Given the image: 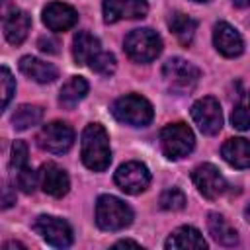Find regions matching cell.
Instances as JSON below:
<instances>
[{
  "instance_id": "1",
  "label": "cell",
  "mask_w": 250,
  "mask_h": 250,
  "mask_svg": "<svg viewBox=\"0 0 250 250\" xmlns=\"http://www.w3.org/2000/svg\"><path fill=\"white\" fill-rule=\"evenodd\" d=\"M80 156L86 168L94 172H104L111 162V148L107 131L100 123H90L82 131Z\"/></svg>"
},
{
  "instance_id": "2",
  "label": "cell",
  "mask_w": 250,
  "mask_h": 250,
  "mask_svg": "<svg viewBox=\"0 0 250 250\" xmlns=\"http://www.w3.org/2000/svg\"><path fill=\"white\" fill-rule=\"evenodd\" d=\"M96 223L102 230H123L133 223V209L115 195H100L96 201Z\"/></svg>"
},
{
  "instance_id": "3",
  "label": "cell",
  "mask_w": 250,
  "mask_h": 250,
  "mask_svg": "<svg viewBox=\"0 0 250 250\" xmlns=\"http://www.w3.org/2000/svg\"><path fill=\"white\" fill-rule=\"evenodd\" d=\"M111 113L117 121L125 125H133V127H145L154 117V109L150 102L137 94H127V96L117 98L111 105Z\"/></svg>"
},
{
  "instance_id": "4",
  "label": "cell",
  "mask_w": 250,
  "mask_h": 250,
  "mask_svg": "<svg viewBox=\"0 0 250 250\" xmlns=\"http://www.w3.org/2000/svg\"><path fill=\"white\" fill-rule=\"evenodd\" d=\"M162 51V39L156 31L143 27L133 29L125 37V53L135 62H150L154 61Z\"/></svg>"
},
{
  "instance_id": "5",
  "label": "cell",
  "mask_w": 250,
  "mask_h": 250,
  "mask_svg": "<svg viewBox=\"0 0 250 250\" xmlns=\"http://www.w3.org/2000/svg\"><path fill=\"white\" fill-rule=\"evenodd\" d=\"M162 78L172 92L188 94L199 82V68L180 57H172L162 66Z\"/></svg>"
},
{
  "instance_id": "6",
  "label": "cell",
  "mask_w": 250,
  "mask_h": 250,
  "mask_svg": "<svg viewBox=\"0 0 250 250\" xmlns=\"http://www.w3.org/2000/svg\"><path fill=\"white\" fill-rule=\"evenodd\" d=\"M160 146L166 158L180 160L188 156L195 146L193 131L186 123H170L160 131Z\"/></svg>"
},
{
  "instance_id": "7",
  "label": "cell",
  "mask_w": 250,
  "mask_h": 250,
  "mask_svg": "<svg viewBox=\"0 0 250 250\" xmlns=\"http://www.w3.org/2000/svg\"><path fill=\"white\" fill-rule=\"evenodd\" d=\"M72 143H74V131L64 121H51L37 135V145L43 150L53 152V154L66 152L72 146Z\"/></svg>"
},
{
  "instance_id": "8",
  "label": "cell",
  "mask_w": 250,
  "mask_h": 250,
  "mask_svg": "<svg viewBox=\"0 0 250 250\" xmlns=\"http://www.w3.org/2000/svg\"><path fill=\"white\" fill-rule=\"evenodd\" d=\"M33 230L41 234V238L55 246V248H66L72 244V229L66 221L51 215H39L33 223Z\"/></svg>"
},
{
  "instance_id": "9",
  "label": "cell",
  "mask_w": 250,
  "mask_h": 250,
  "mask_svg": "<svg viewBox=\"0 0 250 250\" xmlns=\"http://www.w3.org/2000/svg\"><path fill=\"white\" fill-rule=\"evenodd\" d=\"M191 117L203 135H217L223 127V111L213 96H205L191 105Z\"/></svg>"
},
{
  "instance_id": "10",
  "label": "cell",
  "mask_w": 250,
  "mask_h": 250,
  "mask_svg": "<svg viewBox=\"0 0 250 250\" xmlns=\"http://www.w3.org/2000/svg\"><path fill=\"white\" fill-rule=\"evenodd\" d=\"M115 184L121 191L125 193H131V195H137L141 191H145L150 184V172L145 164L141 162H125L117 168L115 172Z\"/></svg>"
},
{
  "instance_id": "11",
  "label": "cell",
  "mask_w": 250,
  "mask_h": 250,
  "mask_svg": "<svg viewBox=\"0 0 250 250\" xmlns=\"http://www.w3.org/2000/svg\"><path fill=\"white\" fill-rule=\"evenodd\" d=\"M2 27H4L6 39L12 45H20L27 37V31L31 27V20L23 10L4 2L2 4Z\"/></svg>"
},
{
  "instance_id": "12",
  "label": "cell",
  "mask_w": 250,
  "mask_h": 250,
  "mask_svg": "<svg viewBox=\"0 0 250 250\" xmlns=\"http://www.w3.org/2000/svg\"><path fill=\"white\" fill-rule=\"evenodd\" d=\"M104 20L115 23L119 20H139L148 12L146 0H104L102 4Z\"/></svg>"
},
{
  "instance_id": "13",
  "label": "cell",
  "mask_w": 250,
  "mask_h": 250,
  "mask_svg": "<svg viewBox=\"0 0 250 250\" xmlns=\"http://www.w3.org/2000/svg\"><path fill=\"white\" fill-rule=\"evenodd\" d=\"M191 180H193L197 191H199L203 197H207V199H217V197L225 191V188H227L223 174H221L213 164H207V162H205V164H199V166L193 170Z\"/></svg>"
},
{
  "instance_id": "14",
  "label": "cell",
  "mask_w": 250,
  "mask_h": 250,
  "mask_svg": "<svg viewBox=\"0 0 250 250\" xmlns=\"http://www.w3.org/2000/svg\"><path fill=\"white\" fill-rule=\"evenodd\" d=\"M213 43L217 47V51L223 57H238L244 51V41L240 37V33L227 21H219L213 27Z\"/></svg>"
},
{
  "instance_id": "15",
  "label": "cell",
  "mask_w": 250,
  "mask_h": 250,
  "mask_svg": "<svg viewBox=\"0 0 250 250\" xmlns=\"http://www.w3.org/2000/svg\"><path fill=\"white\" fill-rule=\"evenodd\" d=\"M39 186L45 193L53 197H62L70 188V180L61 166H57L55 162H47L39 170Z\"/></svg>"
},
{
  "instance_id": "16",
  "label": "cell",
  "mask_w": 250,
  "mask_h": 250,
  "mask_svg": "<svg viewBox=\"0 0 250 250\" xmlns=\"http://www.w3.org/2000/svg\"><path fill=\"white\" fill-rule=\"evenodd\" d=\"M78 21V14L74 8L62 2H51L43 10V23L51 31H66L74 27Z\"/></svg>"
},
{
  "instance_id": "17",
  "label": "cell",
  "mask_w": 250,
  "mask_h": 250,
  "mask_svg": "<svg viewBox=\"0 0 250 250\" xmlns=\"http://www.w3.org/2000/svg\"><path fill=\"white\" fill-rule=\"evenodd\" d=\"M20 70H21L25 76H29L31 80L39 82V84H49V82H55V80L59 78L57 66H53L51 62H45V61H41V59H37V57H31V55L21 57V61H20Z\"/></svg>"
},
{
  "instance_id": "18",
  "label": "cell",
  "mask_w": 250,
  "mask_h": 250,
  "mask_svg": "<svg viewBox=\"0 0 250 250\" xmlns=\"http://www.w3.org/2000/svg\"><path fill=\"white\" fill-rule=\"evenodd\" d=\"M221 154L232 168H248L250 166V141L242 137L229 139L221 146Z\"/></svg>"
},
{
  "instance_id": "19",
  "label": "cell",
  "mask_w": 250,
  "mask_h": 250,
  "mask_svg": "<svg viewBox=\"0 0 250 250\" xmlns=\"http://www.w3.org/2000/svg\"><path fill=\"white\" fill-rule=\"evenodd\" d=\"M100 39L88 31H78L72 39V57L76 64H90V61L100 53Z\"/></svg>"
},
{
  "instance_id": "20",
  "label": "cell",
  "mask_w": 250,
  "mask_h": 250,
  "mask_svg": "<svg viewBox=\"0 0 250 250\" xmlns=\"http://www.w3.org/2000/svg\"><path fill=\"white\" fill-rule=\"evenodd\" d=\"M166 248H207V242L197 229L180 227L168 236Z\"/></svg>"
},
{
  "instance_id": "21",
  "label": "cell",
  "mask_w": 250,
  "mask_h": 250,
  "mask_svg": "<svg viewBox=\"0 0 250 250\" xmlns=\"http://www.w3.org/2000/svg\"><path fill=\"white\" fill-rule=\"evenodd\" d=\"M88 94V82L82 76H72L68 82L62 84L59 94V104L66 109H72L80 100H84Z\"/></svg>"
},
{
  "instance_id": "22",
  "label": "cell",
  "mask_w": 250,
  "mask_h": 250,
  "mask_svg": "<svg viewBox=\"0 0 250 250\" xmlns=\"http://www.w3.org/2000/svg\"><path fill=\"white\" fill-rule=\"evenodd\" d=\"M207 227H209V232L211 236L223 244V246H234L238 242V234L236 230L227 223V219L219 213H211L209 215V221H207Z\"/></svg>"
},
{
  "instance_id": "23",
  "label": "cell",
  "mask_w": 250,
  "mask_h": 250,
  "mask_svg": "<svg viewBox=\"0 0 250 250\" xmlns=\"http://www.w3.org/2000/svg\"><path fill=\"white\" fill-rule=\"evenodd\" d=\"M168 25H170V31L178 37V41L182 45H189L191 43V39L195 35V27H197L195 20H191L184 12H174L170 16V20H168Z\"/></svg>"
},
{
  "instance_id": "24",
  "label": "cell",
  "mask_w": 250,
  "mask_h": 250,
  "mask_svg": "<svg viewBox=\"0 0 250 250\" xmlns=\"http://www.w3.org/2000/svg\"><path fill=\"white\" fill-rule=\"evenodd\" d=\"M43 119V109L39 105H31V104H23L20 105L14 115H12V123H14V129L18 131H25L33 125H37L39 121Z\"/></svg>"
},
{
  "instance_id": "25",
  "label": "cell",
  "mask_w": 250,
  "mask_h": 250,
  "mask_svg": "<svg viewBox=\"0 0 250 250\" xmlns=\"http://www.w3.org/2000/svg\"><path fill=\"white\" fill-rule=\"evenodd\" d=\"M90 68L102 76H109L115 72L117 68V62H115V57L111 53H105V51H100L92 61H90Z\"/></svg>"
},
{
  "instance_id": "26",
  "label": "cell",
  "mask_w": 250,
  "mask_h": 250,
  "mask_svg": "<svg viewBox=\"0 0 250 250\" xmlns=\"http://www.w3.org/2000/svg\"><path fill=\"white\" fill-rule=\"evenodd\" d=\"M14 176H16L18 188H20L23 193H33V191H35V188H37V184H39V172H35V170L29 168V166H23V168L18 170Z\"/></svg>"
},
{
  "instance_id": "27",
  "label": "cell",
  "mask_w": 250,
  "mask_h": 250,
  "mask_svg": "<svg viewBox=\"0 0 250 250\" xmlns=\"http://www.w3.org/2000/svg\"><path fill=\"white\" fill-rule=\"evenodd\" d=\"M160 207L166 211H180L186 207V195L178 188H168L160 195Z\"/></svg>"
},
{
  "instance_id": "28",
  "label": "cell",
  "mask_w": 250,
  "mask_h": 250,
  "mask_svg": "<svg viewBox=\"0 0 250 250\" xmlns=\"http://www.w3.org/2000/svg\"><path fill=\"white\" fill-rule=\"evenodd\" d=\"M23 166H27V146L23 141H16L12 145V158H10V168L16 174L18 170H21Z\"/></svg>"
},
{
  "instance_id": "29",
  "label": "cell",
  "mask_w": 250,
  "mask_h": 250,
  "mask_svg": "<svg viewBox=\"0 0 250 250\" xmlns=\"http://www.w3.org/2000/svg\"><path fill=\"white\" fill-rule=\"evenodd\" d=\"M0 76H2L0 78V82H2V107L6 109L10 100H12V96H14V92H16V80L12 78V74H10V70L6 66H2Z\"/></svg>"
},
{
  "instance_id": "30",
  "label": "cell",
  "mask_w": 250,
  "mask_h": 250,
  "mask_svg": "<svg viewBox=\"0 0 250 250\" xmlns=\"http://www.w3.org/2000/svg\"><path fill=\"white\" fill-rule=\"evenodd\" d=\"M230 123L234 129L238 131H246L250 129V111L244 107V105H236L230 113Z\"/></svg>"
},
{
  "instance_id": "31",
  "label": "cell",
  "mask_w": 250,
  "mask_h": 250,
  "mask_svg": "<svg viewBox=\"0 0 250 250\" xmlns=\"http://www.w3.org/2000/svg\"><path fill=\"white\" fill-rule=\"evenodd\" d=\"M39 49L43 51V53H49V55H57L59 53V47H61V41L59 39H55L53 35H43V37H39Z\"/></svg>"
},
{
  "instance_id": "32",
  "label": "cell",
  "mask_w": 250,
  "mask_h": 250,
  "mask_svg": "<svg viewBox=\"0 0 250 250\" xmlns=\"http://www.w3.org/2000/svg\"><path fill=\"white\" fill-rule=\"evenodd\" d=\"M12 203H16V195H12L10 186H6V188H4V201H2V207H4V209H8Z\"/></svg>"
},
{
  "instance_id": "33",
  "label": "cell",
  "mask_w": 250,
  "mask_h": 250,
  "mask_svg": "<svg viewBox=\"0 0 250 250\" xmlns=\"http://www.w3.org/2000/svg\"><path fill=\"white\" fill-rule=\"evenodd\" d=\"M115 246H139V242H135V240H119V242H115Z\"/></svg>"
},
{
  "instance_id": "34",
  "label": "cell",
  "mask_w": 250,
  "mask_h": 250,
  "mask_svg": "<svg viewBox=\"0 0 250 250\" xmlns=\"http://www.w3.org/2000/svg\"><path fill=\"white\" fill-rule=\"evenodd\" d=\"M10 248H25V246L20 244V242H6L4 244V250H10Z\"/></svg>"
},
{
  "instance_id": "35",
  "label": "cell",
  "mask_w": 250,
  "mask_h": 250,
  "mask_svg": "<svg viewBox=\"0 0 250 250\" xmlns=\"http://www.w3.org/2000/svg\"><path fill=\"white\" fill-rule=\"evenodd\" d=\"M234 2V6H238V8H246V6H250V0H232Z\"/></svg>"
},
{
  "instance_id": "36",
  "label": "cell",
  "mask_w": 250,
  "mask_h": 250,
  "mask_svg": "<svg viewBox=\"0 0 250 250\" xmlns=\"http://www.w3.org/2000/svg\"><path fill=\"white\" fill-rule=\"evenodd\" d=\"M248 109H250V94H248Z\"/></svg>"
},
{
  "instance_id": "37",
  "label": "cell",
  "mask_w": 250,
  "mask_h": 250,
  "mask_svg": "<svg viewBox=\"0 0 250 250\" xmlns=\"http://www.w3.org/2000/svg\"><path fill=\"white\" fill-rule=\"evenodd\" d=\"M193 2H207V0H193Z\"/></svg>"
}]
</instances>
